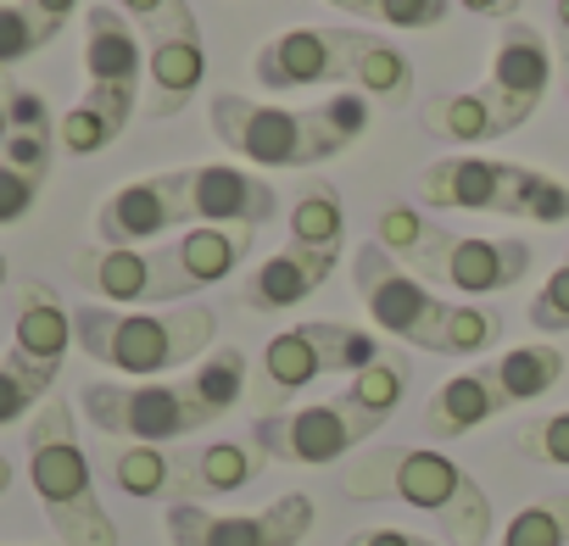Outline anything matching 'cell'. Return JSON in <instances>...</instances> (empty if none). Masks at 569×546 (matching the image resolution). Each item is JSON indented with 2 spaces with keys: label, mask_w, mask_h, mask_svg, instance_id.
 <instances>
[{
  "label": "cell",
  "mask_w": 569,
  "mask_h": 546,
  "mask_svg": "<svg viewBox=\"0 0 569 546\" xmlns=\"http://www.w3.org/2000/svg\"><path fill=\"white\" fill-rule=\"evenodd\" d=\"M251 391V363L240 346H218L207 352L184 380H140V385H118V380H96L84 385L79 407L84 418L129 446H173L207 424H218L229 407H240V396Z\"/></svg>",
  "instance_id": "1"
},
{
  "label": "cell",
  "mask_w": 569,
  "mask_h": 546,
  "mask_svg": "<svg viewBox=\"0 0 569 546\" xmlns=\"http://www.w3.org/2000/svg\"><path fill=\"white\" fill-rule=\"evenodd\" d=\"M341 491L352 502H402V507L436 518L452 546H486L491 540V524H497L486 485L469 468H458L447 452H425V446L363 452L341 474Z\"/></svg>",
  "instance_id": "2"
},
{
  "label": "cell",
  "mask_w": 569,
  "mask_h": 546,
  "mask_svg": "<svg viewBox=\"0 0 569 546\" xmlns=\"http://www.w3.org/2000/svg\"><path fill=\"white\" fill-rule=\"evenodd\" d=\"M218 335V313L201 307V302H184V307H107V302H84L73 307V346L101 363V368H118L129 380H157V374H173L196 357H207Z\"/></svg>",
  "instance_id": "3"
},
{
  "label": "cell",
  "mask_w": 569,
  "mask_h": 546,
  "mask_svg": "<svg viewBox=\"0 0 569 546\" xmlns=\"http://www.w3.org/2000/svg\"><path fill=\"white\" fill-rule=\"evenodd\" d=\"M29 485L57 529L62 546H118V524L107 518L101 496H96V474L90 457L79 446V424L68 402H46L29 418Z\"/></svg>",
  "instance_id": "4"
},
{
  "label": "cell",
  "mask_w": 569,
  "mask_h": 546,
  "mask_svg": "<svg viewBox=\"0 0 569 546\" xmlns=\"http://www.w3.org/2000/svg\"><path fill=\"white\" fill-rule=\"evenodd\" d=\"M207 123H212L218 145L246 156L257 173L262 168H325L341 151H352L325 123V107L297 112V107H279V101H251V95L218 90L207 101Z\"/></svg>",
  "instance_id": "5"
},
{
  "label": "cell",
  "mask_w": 569,
  "mask_h": 546,
  "mask_svg": "<svg viewBox=\"0 0 569 546\" xmlns=\"http://www.w3.org/2000/svg\"><path fill=\"white\" fill-rule=\"evenodd\" d=\"M380 357H386L380 335H369L358 324H336V318H308V324L279 330L262 346V363L251 368V391L246 396H251L257 418L262 413H284L291 396H302L313 380H325V374H363Z\"/></svg>",
  "instance_id": "6"
},
{
  "label": "cell",
  "mask_w": 569,
  "mask_h": 546,
  "mask_svg": "<svg viewBox=\"0 0 569 546\" xmlns=\"http://www.w3.org/2000/svg\"><path fill=\"white\" fill-rule=\"evenodd\" d=\"M380 424H386L380 413L358 407V402L341 391V396L313 402V407H284V413L251 418L246 441H251L268 463H284V468H325V463L352 457L363 441H375Z\"/></svg>",
  "instance_id": "7"
},
{
  "label": "cell",
  "mask_w": 569,
  "mask_h": 546,
  "mask_svg": "<svg viewBox=\"0 0 569 546\" xmlns=\"http://www.w3.org/2000/svg\"><path fill=\"white\" fill-rule=\"evenodd\" d=\"M352 285H358V302L369 307V318H375L380 335L447 357L452 302H441V296L419 280V273H408L380 240L358 245V256H352Z\"/></svg>",
  "instance_id": "8"
},
{
  "label": "cell",
  "mask_w": 569,
  "mask_h": 546,
  "mask_svg": "<svg viewBox=\"0 0 569 546\" xmlns=\"http://www.w3.org/2000/svg\"><path fill=\"white\" fill-rule=\"evenodd\" d=\"M319 507L308 491H284L262 513H212L201 502H173L162 529L173 546H302Z\"/></svg>",
  "instance_id": "9"
},
{
  "label": "cell",
  "mask_w": 569,
  "mask_h": 546,
  "mask_svg": "<svg viewBox=\"0 0 569 546\" xmlns=\"http://www.w3.org/2000/svg\"><path fill=\"white\" fill-rule=\"evenodd\" d=\"M363 46H369V29H284L251 57V73L268 95H291L308 84L352 79Z\"/></svg>",
  "instance_id": "10"
},
{
  "label": "cell",
  "mask_w": 569,
  "mask_h": 546,
  "mask_svg": "<svg viewBox=\"0 0 569 546\" xmlns=\"http://www.w3.org/2000/svg\"><path fill=\"white\" fill-rule=\"evenodd\" d=\"M552 68H558V57H552L547 34H536V29L519 23V18L502 23L497 51H491V73H486V84H480V101L491 107L497 134H513V129H525V123L541 112L547 84H552Z\"/></svg>",
  "instance_id": "11"
},
{
  "label": "cell",
  "mask_w": 569,
  "mask_h": 546,
  "mask_svg": "<svg viewBox=\"0 0 569 546\" xmlns=\"http://www.w3.org/2000/svg\"><path fill=\"white\" fill-rule=\"evenodd\" d=\"M73 273L107 307H184V285L168 262V245H84L73 256Z\"/></svg>",
  "instance_id": "12"
},
{
  "label": "cell",
  "mask_w": 569,
  "mask_h": 546,
  "mask_svg": "<svg viewBox=\"0 0 569 546\" xmlns=\"http://www.w3.org/2000/svg\"><path fill=\"white\" fill-rule=\"evenodd\" d=\"M207 79V46H201V23L190 12V0L146 23V112L151 118H179L196 90Z\"/></svg>",
  "instance_id": "13"
},
{
  "label": "cell",
  "mask_w": 569,
  "mask_h": 546,
  "mask_svg": "<svg viewBox=\"0 0 569 546\" xmlns=\"http://www.w3.org/2000/svg\"><path fill=\"white\" fill-rule=\"evenodd\" d=\"M525 184H530V168L502 162V156H436L419 173V190L436 212L525 218Z\"/></svg>",
  "instance_id": "14"
},
{
  "label": "cell",
  "mask_w": 569,
  "mask_h": 546,
  "mask_svg": "<svg viewBox=\"0 0 569 546\" xmlns=\"http://www.w3.org/2000/svg\"><path fill=\"white\" fill-rule=\"evenodd\" d=\"M184 173V206L190 223H212V229H251L262 234L279 218V190L257 173V168H179Z\"/></svg>",
  "instance_id": "15"
},
{
  "label": "cell",
  "mask_w": 569,
  "mask_h": 546,
  "mask_svg": "<svg viewBox=\"0 0 569 546\" xmlns=\"http://www.w3.org/2000/svg\"><path fill=\"white\" fill-rule=\"evenodd\" d=\"M190 223V206H184V173L168 168V173H151V179H134L123 190H112L96 212V240L101 245H146L157 234H173Z\"/></svg>",
  "instance_id": "16"
},
{
  "label": "cell",
  "mask_w": 569,
  "mask_h": 546,
  "mask_svg": "<svg viewBox=\"0 0 569 546\" xmlns=\"http://www.w3.org/2000/svg\"><path fill=\"white\" fill-rule=\"evenodd\" d=\"M530 262H536V245L530 240H491V234H452V251L436 273V285L458 291L463 302H486L497 291H513L530 280Z\"/></svg>",
  "instance_id": "17"
},
{
  "label": "cell",
  "mask_w": 569,
  "mask_h": 546,
  "mask_svg": "<svg viewBox=\"0 0 569 546\" xmlns=\"http://www.w3.org/2000/svg\"><path fill=\"white\" fill-rule=\"evenodd\" d=\"M341 256L330 251H313V245H279L273 256H262L246 280H240V307L246 313H291L302 307L308 296H319L330 285V273H336Z\"/></svg>",
  "instance_id": "18"
},
{
  "label": "cell",
  "mask_w": 569,
  "mask_h": 546,
  "mask_svg": "<svg viewBox=\"0 0 569 546\" xmlns=\"http://www.w3.org/2000/svg\"><path fill=\"white\" fill-rule=\"evenodd\" d=\"M84 73H90V90L140 101V84H146V46H140L134 23H129L118 7H107V0L84 12Z\"/></svg>",
  "instance_id": "19"
},
{
  "label": "cell",
  "mask_w": 569,
  "mask_h": 546,
  "mask_svg": "<svg viewBox=\"0 0 569 546\" xmlns=\"http://www.w3.org/2000/svg\"><path fill=\"white\" fill-rule=\"evenodd\" d=\"M73 346V307H62V296L46 280L18 285V324H12V357L40 368V374H62V357Z\"/></svg>",
  "instance_id": "20"
},
{
  "label": "cell",
  "mask_w": 569,
  "mask_h": 546,
  "mask_svg": "<svg viewBox=\"0 0 569 546\" xmlns=\"http://www.w3.org/2000/svg\"><path fill=\"white\" fill-rule=\"evenodd\" d=\"M508 407H513V402H508V391H502L497 363H480V368L452 374V380L425 402V435L458 441V435L480 429L486 418H497V413H508Z\"/></svg>",
  "instance_id": "21"
},
{
  "label": "cell",
  "mask_w": 569,
  "mask_h": 546,
  "mask_svg": "<svg viewBox=\"0 0 569 546\" xmlns=\"http://www.w3.org/2000/svg\"><path fill=\"white\" fill-rule=\"evenodd\" d=\"M251 245H257V234H251V229H212V223H190L184 234H173V240H168V262H173V273H179L184 296H196V291L223 285L229 273L246 262V251H251Z\"/></svg>",
  "instance_id": "22"
},
{
  "label": "cell",
  "mask_w": 569,
  "mask_h": 546,
  "mask_svg": "<svg viewBox=\"0 0 569 546\" xmlns=\"http://www.w3.org/2000/svg\"><path fill=\"white\" fill-rule=\"evenodd\" d=\"M452 234H458V229H447L436 212L402 206V201L380 206V218H375V240H380L408 273H419V280H430V285H436V273H441V262H447V251H452Z\"/></svg>",
  "instance_id": "23"
},
{
  "label": "cell",
  "mask_w": 569,
  "mask_h": 546,
  "mask_svg": "<svg viewBox=\"0 0 569 546\" xmlns=\"http://www.w3.org/2000/svg\"><path fill=\"white\" fill-rule=\"evenodd\" d=\"M107 474L134 502H196L190 491V457L173 446H118L107 457Z\"/></svg>",
  "instance_id": "24"
},
{
  "label": "cell",
  "mask_w": 569,
  "mask_h": 546,
  "mask_svg": "<svg viewBox=\"0 0 569 546\" xmlns=\"http://www.w3.org/2000/svg\"><path fill=\"white\" fill-rule=\"evenodd\" d=\"M7 118H12V134H7V151H0V162L51 179V156H57L51 101H46L40 90H29V84H12V90H7Z\"/></svg>",
  "instance_id": "25"
},
{
  "label": "cell",
  "mask_w": 569,
  "mask_h": 546,
  "mask_svg": "<svg viewBox=\"0 0 569 546\" xmlns=\"http://www.w3.org/2000/svg\"><path fill=\"white\" fill-rule=\"evenodd\" d=\"M184 457H190V491H196V502L201 496H234V491L257 485V474L268 468V457L251 441H207V446H196Z\"/></svg>",
  "instance_id": "26"
},
{
  "label": "cell",
  "mask_w": 569,
  "mask_h": 546,
  "mask_svg": "<svg viewBox=\"0 0 569 546\" xmlns=\"http://www.w3.org/2000/svg\"><path fill=\"white\" fill-rule=\"evenodd\" d=\"M291 240L341 256L347 245V201L330 179H302V190L291 195Z\"/></svg>",
  "instance_id": "27"
},
{
  "label": "cell",
  "mask_w": 569,
  "mask_h": 546,
  "mask_svg": "<svg viewBox=\"0 0 569 546\" xmlns=\"http://www.w3.org/2000/svg\"><path fill=\"white\" fill-rule=\"evenodd\" d=\"M419 123H425V134L441 140V145H491V140H502L491 107L480 101V90L436 95V101L419 112Z\"/></svg>",
  "instance_id": "28"
},
{
  "label": "cell",
  "mask_w": 569,
  "mask_h": 546,
  "mask_svg": "<svg viewBox=\"0 0 569 546\" xmlns=\"http://www.w3.org/2000/svg\"><path fill=\"white\" fill-rule=\"evenodd\" d=\"M352 84H358L375 107H408V101H413V62H408L391 40L369 34V46L358 51Z\"/></svg>",
  "instance_id": "29"
},
{
  "label": "cell",
  "mask_w": 569,
  "mask_h": 546,
  "mask_svg": "<svg viewBox=\"0 0 569 546\" xmlns=\"http://www.w3.org/2000/svg\"><path fill=\"white\" fill-rule=\"evenodd\" d=\"M497 546H569V496H536L530 507H519L508 518V529L497 535Z\"/></svg>",
  "instance_id": "30"
},
{
  "label": "cell",
  "mask_w": 569,
  "mask_h": 546,
  "mask_svg": "<svg viewBox=\"0 0 569 546\" xmlns=\"http://www.w3.org/2000/svg\"><path fill=\"white\" fill-rule=\"evenodd\" d=\"M123 129H129V118H118V112H107V107H96V101H79V107H68V112L57 118V145H62L68 156H96V151H107Z\"/></svg>",
  "instance_id": "31"
},
{
  "label": "cell",
  "mask_w": 569,
  "mask_h": 546,
  "mask_svg": "<svg viewBox=\"0 0 569 546\" xmlns=\"http://www.w3.org/2000/svg\"><path fill=\"white\" fill-rule=\"evenodd\" d=\"M408 380H413V368H408V357H397V352H386L380 363H369L363 374H352V385H347V396H352L358 407H369V413H380V418H391V413H397V402L408 396Z\"/></svg>",
  "instance_id": "32"
},
{
  "label": "cell",
  "mask_w": 569,
  "mask_h": 546,
  "mask_svg": "<svg viewBox=\"0 0 569 546\" xmlns=\"http://www.w3.org/2000/svg\"><path fill=\"white\" fill-rule=\"evenodd\" d=\"M51 374H40V368H29V363H18L12 352L0 357V429L7 424H18V418H29V413H40L46 407V396H51Z\"/></svg>",
  "instance_id": "33"
},
{
  "label": "cell",
  "mask_w": 569,
  "mask_h": 546,
  "mask_svg": "<svg viewBox=\"0 0 569 546\" xmlns=\"http://www.w3.org/2000/svg\"><path fill=\"white\" fill-rule=\"evenodd\" d=\"M502 341V313L497 307H475V302H452L447 318V357H480L486 346Z\"/></svg>",
  "instance_id": "34"
},
{
  "label": "cell",
  "mask_w": 569,
  "mask_h": 546,
  "mask_svg": "<svg viewBox=\"0 0 569 546\" xmlns=\"http://www.w3.org/2000/svg\"><path fill=\"white\" fill-rule=\"evenodd\" d=\"M46 46H51V29L23 7V0H18V7H0V73L18 68V62H29V57L46 51Z\"/></svg>",
  "instance_id": "35"
},
{
  "label": "cell",
  "mask_w": 569,
  "mask_h": 546,
  "mask_svg": "<svg viewBox=\"0 0 569 546\" xmlns=\"http://www.w3.org/2000/svg\"><path fill=\"white\" fill-rule=\"evenodd\" d=\"M530 330L536 335H569V251H563V262L547 273V285L530 296Z\"/></svg>",
  "instance_id": "36"
},
{
  "label": "cell",
  "mask_w": 569,
  "mask_h": 546,
  "mask_svg": "<svg viewBox=\"0 0 569 546\" xmlns=\"http://www.w3.org/2000/svg\"><path fill=\"white\" fill-rule=\"evenodd\" d=\"M519 452L530 463H547V468H569V407L563 413H547L536 424L519 429Z\"/></svg>",
  "instance_id": "37"
},
{
  "label": "cell",
  "mask_w": 569,
  "mask_h": 546,
  "mask_svg": "<svg viewBox=\"0 0 569 546\" xmlns=\"http://www.w3.org/2000/svg\"><path fill=\"white\" fill-rule=\"evenodd\" d=\"M40 190H46V179H40V173H29V168H12V162H0V229L23 223V218L34 212Z\"/></svg>",
  "instance_id": "38"
},
{
  "label": "cell",
  "mask_w": 569,
  "mask_h": 546,
  "mask_svg": "<svg viewBox=\"0 0 569 546\" xmlns=\"http://www.w3.org/2000/svg\"><path fill=\"white\" fill-rule=\"evenodd\" d=\"M452 18V0H380L375 7V23H391V29H436Z\"/></svg>",
  "instance_id": "39"
},
{
  "label": "cell",
  "mask_w": 569,
  "mask_h": 546,
  "mask_svg": "<svg viewBox=\"0 0 569 546\" xmlns=\"http://www.w3.org/2000/svg\"><path fill=\"white\" fill-rule=\"evenodd\" d=\"M369 118H375V101H369L363 90H341V95H330V101H325V123H330L347 145L369 134Z\"/></svg>",
  "instance_id": "40"
},
{
  "label": "cell",
  "mask_w": 569,
  "mask_h": 546,
  "mask_svg": "<svg viewBox=\"0 0 569 546\" xmlns=\"http://www.w3.org/2000/svg\"><path fill=\"white\" fill-rule=\"evenodd\" d=\"M23 7H29V12H34V18H40V23L51 29V40H57V34H62V29L73 23L79 0H23Z\"/></svg>",
  "instance_id": "41"
},
{
  "label": "cell",
  "mask_w": 569,
  "mask_h": 546,
  "mask_svg": "<svg viewBox=\"0 0 569 546\" xmlns=\"http://www.w3.org/2000/svg\"><path fill=\"white\" fill-rule=\"evenodd\" d=\"M341 546H441V540H425V535H413V529H358V535L341 540Z\"/></svg>",
  "instance_id": "42"
},
{
  "label": "cell",
  "mask_w": 569,
  "mask_h": 546,
  "mask_svg": "<svg viewBox=\"0 0 569 546\" xmlns=\"http://www.w3.org/2000/svg\"><path fill=\"white\" fill-rule=\"evenodd\" d=\"M452 7H463V12H475V18H486V23H513L525 0H452Z\"/></svg>",
  "instance_id": "43"
},
{
  "label": "cell",
  "mask_w": 569,
  "mask_h": 546,
  "mask_svg": "<svg viewBox=\"0 0 569 546\" xmlns=\"http://www.w3.org/2000/svg\"><path fill=\"white\" fill-rule=\"evenodd\" d=\"M112 7H118L129 23H140V29H146V23H157V18L173 7V0H112Z\"/></svg>",
  "instance_id": "44"
},
{
  "label": "cell",
  "mask_w": 569,
  "mask_h": 546,
  "mask_svg": "<svg viewBox=\"0 0 569 546\" xmlns=\"http://www.w3.org/2000/svg\"><path fill=\"white\" fill-rule=\"evenodd\" d=\"M552 29H558V68H563V101H569V0L552 7Z\"/></svg>",
  "instance_id": "45"
},
{
  "label": "cell",
  "mask_w": 569,
  "mask_h": 546,
  "mask_svg": "<svg viewBox=\"0 0 569 546\" xmlns=\"http://www.w3.org/2000/svg\"><path fill=\"white\" fill-rule=\"evenodd\" d=\"M330 7H336V12H347V18H375L380 0H330Z\"/></svg>",
  "instance_id": "46"
},
{
  "label": "cell",
  "mask_w": 569,
  "mask_h": 546,
  "mask_svg": "<svg viewBox=\"0 0 569 546\" xmlns=\"http://www.w3.org/2000/svg\"><path fill=\"white\" fill-rule=\"evenodd\" d=\"M7 90H12V79L0 73V151H7V134H12V118H7Z\"/></svg>",
  "instance_id": "47"
},
{
  "label": "cell",
  "mask_w": 569,
  "mask_h": 546,
  "mask_svg": "<svg viewBox=\"0 0 569 546\" xmlns=\"http://www.w3.org/2000/svg\"><path fill=\"white\" fill-rule=\"evenodd\" d=\"M12 491V457H0V496Z\"/></svg>",
  "instance_id": "48"
},
{
  "label": "cell",
  "mask_w": 569,
  "mask_h": 546,
  "mask_svg": "<svg viewBox=\"0 0 569 546\" xmlns=\"http://www.w3.org/2000/svg\"><path fill=\"white\" fill-rule=\"evenodd\" d=\"M7 273H12V267H7V251H0V291H7Z\"/></svg>",
  "instance_id": "49"
}]
</instances>
